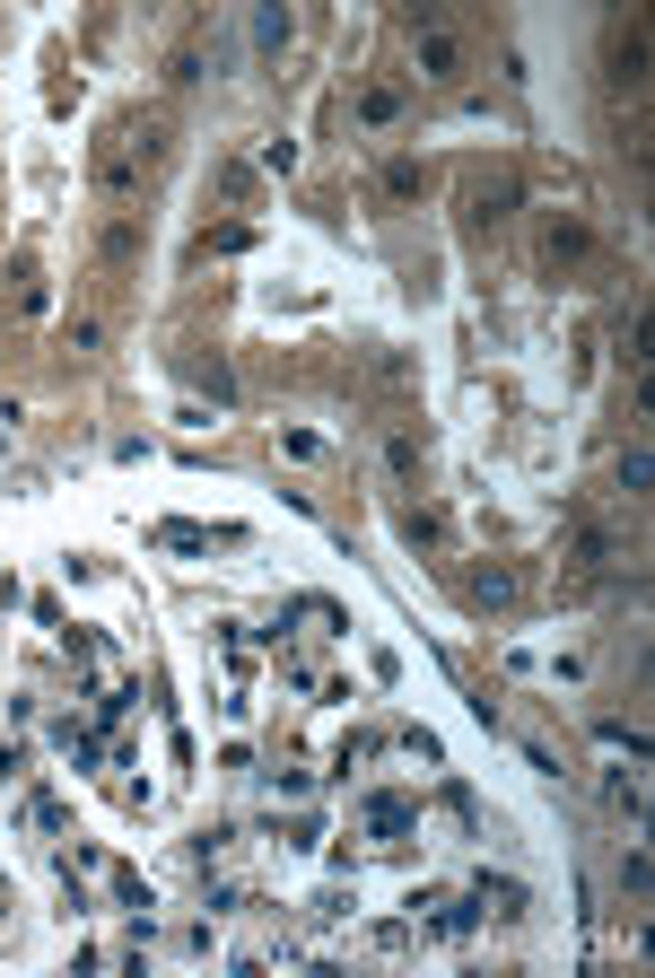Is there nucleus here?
I'll list each match as a JSON object with an SVG mask.
<instances>
[{"mask_svg":"<svg viewBox=\"0 0 655 978\" xmlns=\"http://www.w3.org/2000/svg\"><path fill=\"white\" fill-rule=\"evenodd\" d=\"M149 166H158V123H114V131H105V149H97V193L123 201Z\"/></svg>","mask_w":655,"mask_h":978,"instance_id":"obj_1","label":"nucleus"},{"mask_svg":"<svg viewBox=\"0 0 655 978\" xmlns=\"http://www.w3.org/2000/svg\"><path fill=\"white\" fill-rule=\"evenodd\" d=\"M411 62H420V79H437V88H446V79H463V44L446 27H420V53H411Z\"/></svg>","mask_w":655,"mask_h":978,"instance_id":"obj_2","label":"nucleus"},{"mask_svg":"<svg viewBox=\"0 0 655 978\" xmlns=\"http://www.w3.org/2000/svg\"><path fill=\"white\" fill-rule=\"evenodd\" d=\"M507 210H516V175H481L472 184V228H498Z\"/></svg>","mask_w":655,"mask_h":978,"instance_id":"obj_3","label":"nucleus"},{"mask_svg":"<svg viewBox=\"0 0 655 978\" xmlns=\"http://www.w3.org/2000/svg\"><path fill=\"white\" fill-rule=\"evenodd\" d=\"M638 62H647V35H638V27H629V35H612V79H621V88H638V79H647Z\"/></svg>","mask_w":655,"mask_h":978,"instance_id":"obj_4","label":"nucleus"},{"mask_svg":"<svg viewBox=\"0 0 655 978\" xmlns=\"http://www.w3.org/2000/svg\"><path fill=\"white\" fill-rule=\"evenodd\" d=\"M393 114H402V88H367V97H359V123L367 131H385Z\"/></svg>","mask_w":655,"mask_h":978,"instance_id":"obj_5","label":"nucleus"},{"mask_svg":"<svg viewBox=\"0 0 655 978\" xmlns=\"http://www.w3.org/2000/svg\"><path fill=\"white\" fill-rule=\"evenodd\" d=\"M481 909H490V917H516V909H524V891H516V882H490V874H481Z\"/></svg>","mask_w":655,"mask_h":978,"instance_id":"obj_6","label":"nucleus"},{"mask_svg":"<svg viewBox=\"0 0 655 978\" xmlns=\"http://www.w3.org/2000/svg\"><path fill=\"white\" fill-rule=\"evenodd\" d=\"M420 184H428V175H420V166H411V158H393V166H385V193H393V201H411V193H420Z\"/></svg>","mask_w":655,"mask_h":978,"instance_id":"obj_7","label":"nucleus"},{"mask_svg":"<svg viewBox=\"0 0 655 978\" xmlns=\"http://www.w3.org/2000/svg\"><path fill=\"white\" fill-rule=\"evenodd\" d=\"M254 44H271V53H280V44H289V9H262V18H254Z\"/></svg>","mask_w":655,"mask_h":978,"instance_id":"obj_8","label":"nucleus"},{"mask_svg":"<svg viewBox=\"0 0 655 978\" xmlns=\"http://www.w3.org/2000/svg\"><path fill=\"white\" fill-rule=\"evenodd\" d=\"M393 472H402V481L420 472V437H411V428H393Z\"/></svg>","mask_w":655,"mask_h":978,"instance_id":"obj_9","label":"nucleus"},{"mask_svg":"<svg viewBox=\"0 0 655 978\" xmlns=\"http://www.w3.org/2000/svg\"><path fill=\"white\" fill-rule=\"evenodd\" d=\"M472 594H481V603H507V594H516V577H507V568H490V577H472Z\"/></svg>","mask_w":655,"mask_h":978,"instance_id":"obj_10","label":"nucleus"},{"mask_svg":"<svg viewBox=\"0 0 655 978\" xmlns=\"http://www.w3.org/2000/svg\"><path fill=\"white\" fill-rule=\"evenodd\" d=\"M367 821H376V830H402V821H411V804H402V795H376V813H367Z\"/></svg>","mask_w":655,"mask_h":978,"instance_id":"obj_11","label":"nucleus"},{"mask_svg":"<svg viewBox=\"0 0 655 978\" xmlns=\"http://www.w3.org/2000/svg\"><path fill=\"white\" fill-rule=\"evenodd\" d=\"M621 489H629V498L647 489V446H629V455H621Z\"/></svg>","mask_w":655,"mask_h":978,"instance_id":"obj_12","label":"nucleus"}]
</instances>
